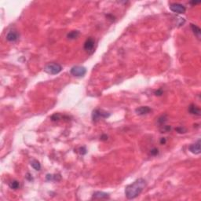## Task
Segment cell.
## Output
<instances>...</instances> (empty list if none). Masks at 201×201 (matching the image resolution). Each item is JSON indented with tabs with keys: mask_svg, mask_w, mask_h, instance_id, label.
I'll use <instances>...</instances> for the list:
<instances>
[{
	"mask_svg": "<svg viewBox=\"0 0 201 201\" xmlns=\"http://www.w3.org/2000/svg\"><path fill=\"white\" fill-rule=\"evenodd\" d=\"M146 181L143 179H137L133 183L128 185L125 188V195L128 200L138 197L146 187Z\"/></svg>",
	"mask_w": 201,
	"mask_h": 201,
	"instance_id": "6da1fadb",
	"label": "cell"
},
{
	"mask_svg": "<svg viewBox=\"0 0 201 201\" xmlns=\"http://www.w3.org/2000/svg\"><path fill=\"white\" fill-rule=\"evenodd\" d=\"M62 70L61 65L58 63H50L44 68V71L50 75H57L60 73Z\"/></svg>",
	"mask_w": 201,
	"mask_h": 201,
	"instance_id": "7a4b0ae2",
	"label": "cell"
},
{
	"mask_svg": "<svg viewBox=\"0 0 201 201\" xmlns=\"http://www.w3.org/2000/svg\"><path fill=\"white\" fill-rule=\"evenodd\" d=\"M110 116V113H108L102 109H95L92 113V120L94 122H97L101 119H106Z\"/></svg>",
	"mask_w": 201,
	"mask_h": 201,
	"instance_id": "3957f363",
	"label": "cell"
},
{
	"mask_svg": "<svg viewBox=\"0 0 201 201\" xmlns=\"http://www.w3.org/2000/svg\"><path fill=\"white\" fill-rule=\"evenodd\" d=\"M70 73L75 77H83L87 73V68L83 66H74L71 68Z\"/></svg>",
	"mask_w": 201,
	"mask_h": 201,
	"instance_id": "277c9868",
	"label": "cell"
},
{
	"mask_svg": "<svg viewBox=\"0 0 201 201\" xmlns=\"http://www.w3.org/2000/svg\"><path fill=\"white\" fill-rule=\"evenodd\" d=\"M170 10H171L172 12L176 13H179V14H183L185 13L186 11V8L184 5L180 3H172L170 5Z\"/></svg>",
	"mask_w": 201,
	"mask_h": 201,
	"instance_id": "5b68a950",
	"label": "cell"
},
{
	"mask_svg": "<svg viewBox=\"0 0 201 201\" xmlns=\"http://www.w3.org/2000/svg\"><path fill=\"white\" fill-rule=\"evenodd\" d=\"M94 45H95V40L93 38H88L84 42V46H83V48L84 50L88 53V54H92L94 52Z\"/></svg>",
	"mask_w": 201,
	"mask_h": 201,
	"instance_id": "8992f818",
	"label": "cell"
},
{
	"mask_svg": "<svg viewBox=\"0 0 201 201\" xmlns=\"http://www.w3.org/2000/svg\"><path fill=\"white\" fill-rule=\"evenodd\" d=\"M188 150L195 155L200 154V140L199 139L196 142H195L194 144H192V145L188 146Z\"/></svg>",
	"mask_w": 201,
	"mask_h": 201,
	"instance_id": "52a82bcc",
	"label": "cell"
},
{
	"mask_svg": "<svg viewBox=\"0 0 201 201\" xmlns=\"http://www.w3.org/2000/svg\"><path fill=\"white\" fill-rule=\"evenodd\" d=\"M19 36V33L17 32H16V31H10V32L7 33L6 38H7V39L9 42H13L18 40Z\"/></svg>",
	"mask_w": 201,
	"mask_h": 201,
	"instance_id": "ba28073f",
	"label": "cell"
},
{
	"mask_svg": "<svg viewBox=\"0 0 201 201\" xmlns=\"http://www.w3.org/2000/svg\"><path fill=\"white\" fill-rule=\"evenodd\" d=\"M152 112V108H149V106H141L138 107V108L135 109V112H136L138 116H144V115H147L149 112Z\"/></svg>",
	"mask_w": 201,
	"mask_h": 201,
	"instance_id": "9c48e42d",
	"label": "cell"
},
{
	"mask_svg": "<svg viewBox=\"0 0 201 201\" xmlns=\"http://www.w3.org/2000/svg\"><path fill=\"white\" fill-rule=\"evenodd\" d=\"M188 112L192 115H194V116H200L201 114V111L200 108L198 107L197 105H196L194 104H190L188 106Z\"/></svg>",
	"mask_w": 201,
	"mask_h": 201,
	"instance_id": "30bf717a",
	"label": "cell"
},
{
	"mask_svg": "<svg viewBox=\"0 0 201 201\" xmlns=\"http://www.w3.org/2000/svg\"><path fill=\"white\" fill-rule=\"evenodd\" d=\"M93 199H109V194H108L106 192H100L97 191L94 192L93 194V196H92Z\"/></svg>",
	"mask_w": 201,
	"mask_h": 201,
	"instance_id": "8fae6325",
	"label": "cell"
},
{
	"mask_svg": "<svg viewBox=\"0 0 201 201\" xmlns=\"http://www.w3.org/2000/svg\"><path fill=\"white\" fill-rule=\"evenodd\" d=\"M61 175H50V174H48L46 176V180L49 181V182H50V181L59 182V181H61Z\"/></svg>",
	"mask_w": 201,
	"mask_h": 201,
	"instance_id": "7c38bea8",
	"label": "cell"
},
{
	"mask_svg": "<svg viewBox=\"0 0 201 201\" xmlns=\"http://www.w3.org/2000/svg\"><path fill=\"white\" fill-rule=\"evenodd\" d=\"M190 27H191V29L192 31V32L194 34L195 36L197 37L198 39H200V36H201V30L200 28L196 25V24H190Z\"/></svg>",
	"mask_w": 201,
	"mask_h": 201,
	"instance_id": "4fadbf2b",
	"label": "cell"
},
{
	"mask_svg": "<svg viewBox=\"0 0 201 201\" xmlns=\"http://www.w3.org/2000/svg\"><path fill=\"white\" fill-rule=\"evenodd\" d=\"M79 34H80V32L79 31H76V30L75 31H71L69 33H68L67 38L68 39H70V40H73V39H77L79 36Z\"/></svg>",
	"mask_w": 201,
	"mask_h": 201,
	"instance_id": "5bb4252c",
	"label": "cell"
},
{
	"mask_svg": "<svg viewBox=\"0 0 201 201\" xmlns=\"http://www.w3.org/2000/svg\"><path fill=\"white\" fill-rule=\"evenodd\" d=\"M31 166H32L36 171H40V170H41V164H40V163H39L38 160H36V159H32V160L31 161Z\"/></svg>",
	"mask_w": 201,
	"mask_h": 201,
	"instance_id": "9a60e30c",
	"label": "cell"
},
{
	"mask_svg": "<svg viewBox=\"0 0 201 201\" xmlns=\"http://www.w3.org/2000/svg\"><path fill=\"white\" fill-rule=\"evenodd\" d=\"M9 185H10V188L16 190V189H17V188H19L20 183L19 182H17V181H16V180H14V181H12V182H10V184H9Z\"/></svg>",
	"mask_w": 201,
	"mask_h": 201,
	"instance_id": "2e32d148",
	"label": "cell"
},
{
	"mask_svg": "<svg viewBox=\"0 0 201 201\" xmlns=\"http://www.w3.org/2000/svg\"><path fill=\"white\" fill-rule=\"evenodd\" d=\"M61 116L60 114L55 113L54 115H53L52 116H51V120H52V121H57V120H61Z\"/></svg>",
	"mask_w": 201,
	"mask_h": 201,
	"instance_id": "e0dca14e",
	"label": "cell"
},
{
	"mask_svg": "<svg viewBox=\"0 0 201 201\" xmlns=\"http://www.w3.org/2000/svg\"><path fill=\"white\" fill-rule=\"evenodd\" d=\"M150 154L152 156H157L159 154V150H158V149H156V148H153V149H151Z\"/></svg>",
	"mask_w": 201,
	"mask_h": 201,
	"instance_id": "ac0fdd59",
	"label": "cell"
},
{
	"mask_svg": "<svg viewBox=\"0 0 201 201\" xmlns=\"http://www.w3.org/2000/svg\"><path fill=\"white\" fill-rule=\"evenodd\" d=\"M167 121V118H166L165 116H162L160 117L159 119V120H158L159 123H160L161 125H164V123H165Z\"/></svg>",
	"mask_w": 201,
	"mask_h": 201,
	"instance_id": "d6986e66",
	"label": "cell"
},
{
	"mask_svg": "<svg viewBox=\"0 0 201 201\" xmlns=\"http://www.w3.org/2000/svg\"><path fill=\"white\" fill-rule=\"evenodd\" d=\"M171 130V127L170 126H165V125H163V129L161 130V131H163L162 133H166V132H169L170 130Z\"/></svg>",
	"mask_w": 201,
	"mask_h": 201,
	"instance_id": "ffe728a7",
	"label": "cell"
},
{
	"mask_svg": "<svg viewBox=\"0 0 201 201\" xmlns=\"http://www.w3.org/2000/svg\"><path fill=\"white\" fill-rule=\"evenodd\" d=\"M175 130H176V131H177V132L179 134H183V133H185V132H186L185 128H184V127H177Z\"/></svg>",
	"mask_w": 201,
	"mask_h": 201,
	"instance_id": "44dd1931",
	"label": "cell"
},
{
	"mask_svg": "<svg viewBox=\"0 0 201 201\" xmlns=\"http://www.w3.org/2000/svg\"><path fill=\"white\" fill-rule=\"evenodd\" d=\"M79 153L80 155H85L87 153V149L85 147H81V148L79 149Z\"/></svg>",
	"mask_w": 201,
	"mask_h": 201,
	"instance_id": "7402d4cb",
	"label": "cell"
},
{
	"mask_svg": "<svg viewBox=\"0 0 201 201\" xmlns=\"http://www.w3.org/2000/svg\"><path fill=\"white\" fill-rule=\"evenodd\" d=\"M155 94L157 95V96H161V95L163 94V91L161 90V89H159L158 91H155Z\"/></svg>",
	"mask_w": 201,
	"mask_h": 201,
	"instance_id": "603a6c76",
	"label": "cell"
},
{
	"mask_svg": "<svg viewBox=\"0 0 201 201\" xmlns=\"http://www.w3.org/2000/svg\"><path fill=\"white\" fill-rule=\"evenodd\" d=\"M100 139L103 140V141H106V140L108 139V136H106V135H102V136L100 137Z\"/></svg>",
	"mask_w": 201,
	"mask_h": 201,
	"instance_id": "cb8c5ba5",
	"label": "cell"
},
{
	"mask_svg": "<svg viewBox=\"0 0 201 201\" xmlns=\"http://www.w3.org/2000/svg\"><path fill=\"white\" fill-rule=\"evenodd\" d=\"M160 143H161V144H165V143H166V139L164 138H161V140H160Z\"/></svg>",
	"mask_w": 201,
	"mask_h": 201,
	"instance_id": "d4e9b609",
	"label": "cell"
}]
</instances>
